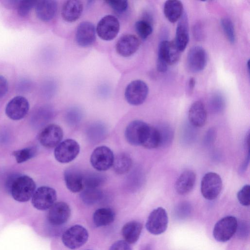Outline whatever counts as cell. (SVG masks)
<instances>
[{"label":"cell","instance_id":"cell-17","mask_svg":"<svg viewBox=\"0 0 250 250\" xmlns=\"http://www.w3.org/2000/svg\"><path fill=\"white\" fill-rule=\"evenodd\" d=\"M140 42L137 37L132 34L121 36L116 42L115 49L120 56L127 58L135 53L139 48Z\"/></svg>","mask_w":250,"mask_h":250},{"label":"cell","instance_id":"cell-31","mask_svg":"<svg viewBox=\"0 0 250 250\" xmlns=\"http://www.w3.org/2000/svg\"><path fill=\"white\" fill-rule=\"evenodd\" d=\"M135 29L137 34L143 40L147 39L153 31L151 22L144 19L136 22Z\"/></svg>","mask_w":250,"mask_h":250},{"label":"cell","instance_id":"cell-18","mask_svg":"<svg viewBox=\"0 0 250 250\" xmlns=\"http://www.w3.org/2000/svg\"><path fill=\"white\" fill-rule=\"evenodd\" d=\"M181 52L174 41H163L159 46L158 59L172 65L179 60Z\"/></svg>","mask_w":250,"mask_h":250},{"label":"cell","instance_id":"cell-33","mask_svg":"<svg viewBox=\"0 0 250 250\" xmlns=\"http://www.w3.org/2000/svg\"><path fill=\"white\" fill-rule=\"evenodd\" d=\"M221 24L228 40L231 43H233L235 41L236 36L232 21L229 18L225 17L221 20Z\"/></svg>","mask_w":250,"mask_h":250},{"label":"cell","instance_id":"cell-25","mask_svg":"<svg viewBox=\"0 0 250 250\" xmlns=\"http://www.w3.org/2000/svg\"><path fill=\"white\" fill-rule=\"evenodd\" d=\"M143 229L142 224L136 221L126 223L122 229V234L126 243L132 244L139 239Z\"/></svg>","mask_w":250,"mask_h":250},{"label":"cell","instance_id":"cell-42","mask_svg":"<svg viewBox=\"0 0 250 250\" xmlns=\"http://www.w3.org/2000/svg\"><path fill=\"white\" fill-rule=\"evenodd\" d=\"M177 215L180 217L187 216L190 211V207L187 203H183L180 205L177 209Z\"/></svg>","mask_w":250,"mask_h":250},{"label":"cell","instance_id":"cell-8","mask_svg":"<svg viewBox=\"0 0 250 250\" xmlns=\"http://www.w3.org/2000/svg\"><path fill=\"white\" fill-rule=\"evenodd\" d=\"M168 221V216L165 209L162 207H158L153 210L149 214L146 227L150 233L159 235L166 230Z\"/></svg>","mask_w":250,"mask_h":250},{"label":"cell","instance_id":"cell-30","mask_svg":"<svg viewBox=\"0 0 250 250\" xmlns=\"http://www.w3.org/2000/svg\"><path fill=\"white\" fill-rule=\"evenodd\" d=\"M103 197V192L98 188H85L81 194L84 204L92 205L99 202Z\"/></svg>","mask_w":250,"mask_h":250},{"label":"cell","instance_id":"cell-21","mask_svg":"<svg viewBox=\"0 0 250 250\" xmlns=\"http://www.w3.org/2000/svg\"><path fill=\"white\" fill-rule=\"evenodd\" d=\"M64 180L67 188L74 193L82 191L84 187L83 175L75 168H68L64 172Z\"/></svg>","mask_w":250,"mask_h":250},{"label":"cell","instance_id":"cell-2","mask_svg":"<svg viewBox=\"0 0 250 250\" xmlns=\"http://www.w3.org/2000/svg\"><path fill=\"white\" fill-rule=\"evenodd\" d=\"M88 232L83 226L76 225L67 229L63 233L62 242L67 248L77 249L84 245L88 240Z\"/></svg>","mask_w":250,"mask_h":250},{"label":"cell","instance_id":"cell-35","mask_svg":"<svg viewBox=\"0 0 250 250\" xmlns=\"http://www.w3.org/2000/svg\"><path fill=\"white\" fill-rule=\"evenodd\" d=\"M37 1L35 0H20L17 6V11L19 15L21 17L27 16L32 8L35 6Z\"/></svg>","mask_w":250,"mask_h":250},{"label":"cell","instance_id":"cell-12","mask_svg":"<svg viewBox=\"0 0 250 250\" xmlns=\"http://www.w3.org/2000/svg\"><path fill=\"white\" fill-rule=\"evenodd\" d=\"M48 209L47 219L49 223L53 226L64 224L71 215L69 206L63 202H55Z\"/></svg>","mask_w":250,"mask_h":250},{"label":"cell","instance_id":"cell-32","mask_svg":"<svg viewBox=\"0 0 250 250\" xmlns=\"http://www.w3.org/2000/svg\"><path fill=\"white\" fill-rule=\"evenodd\" d=\"M104 181V177L99 173H90L83 175V184L85 188H98Z\"/></svg>","mask_w":250,"mask_h":250},{"label":"cell","instance_id":"cell-22","mask_svg":"<svg viewBox=\"0 0 250 250\" xmlns=\"http://www.w3.org/2000/svg\"><path fill=\"white\" fill-rule=\"evenodd\" d=\"M195 181L194 172L190 170H185L177 178L175 184V190L180 195L188 194L193 188Z\"/></svg>","mask_w":250,"mask_h":250},{"label":"cell","instance_id":"cell-26","mask_svg":"<svg viewBox=\"0 0 250 250\" xmlns=\"http://www.w3.org/2000/svg\"><path fill=\"white\" fill-rule=\"evenodd\" d=\"M164 13L166 18L170 22H176L183 14L182 2L178 0L166 1L164 6Z\"/></svg>","mask_w":250,"mask_h":250},{"label":"cell","instance_id":"cell-43","mask_svg":"<svg viewBox=\"0 0 250 250\" xmlns=\"http://www.w3.org/2000/svg\"><path fill=\"white\" fill-rule=\"evenodd\" d=\"M8 89V83L6 78L0 75V99L7 93Z\"/></svg>","mask_w":250,"mask_h":250},{"label":"cell","instance_id":"cell-7","mask_svg":"<svg viewBox=\"0 0 250 250\" xmlns=\"http://www.w3.org/2000/svg\"><path fill=\"white\" fill-rule=\"evenodd\" d=\"M80 147L77 141L67 139L59 144L54 150V156L61 163H68L74 160L78 155Z\"/></svg>","mask_w":250,"mask_h":250},{"label":"cell","instance_id":"cell-10","mask_svg":"<svg viewBox=\"0 0 250 250\" xmlns=\"http://www.w3.org/2000/svg\"><path fill=\"white\" fill-rule=\"evenodd\" d=\"M57 193L50 187L42 186L36 189L32 197V204L40 210L48 209L56 202Z\"/></svg>","mask_w":250,"mask_h":250},{"label":"cell","instance_id":"cell-4","mask_svg":"<svg viewBox=\"0 0 250 250\" xmlns=\"http://www.w3.org/2000/svg\"><path fill=\"white\" fill-rule=\"evenodd\" d=\"M237 225V219L234 216H228L221 219L213 228L214 239L221 242L228 241L236 233Z\"/></svg>","mask_w":250,"mask_h":250},{"label":"cell","instance_id":"cell-39","mask_svg":"<svg viewBox=\"0 0 250 250\" xmlns=\"http://www.w3.org/2000/svg\"><path fill=\"white\" fill-rule=\"evenodd\" d=\"M161 138V146L168 143L172 138L173 133L171 129L167 126H164L161 129L158 128Z\"/></svg>","mask_w":250,"mask_h":250},{"label":"cell","instance_id":"cell-47","mask_svg":"<svg viewBox=\"0 0 250 250\" xmlns=\"http://www.w3.org/2000/svg\"></svg>","mask_w":250,"mask_h":250},{"label":"cell","instance_id":"cell-6","mask_svg":"<svg viewBox=\"0 0 250 250\" xmlns=\"http://www.w3.org/2000/svg\"><path fill=\"white\" fill-rule=\"evenodd\" d=\"M222 188L221 177L215 172L207 173L203 177L201 183V192L203 196L208 200L216 199Z\"/></svg>","mask_w":250,"mask_h":250},{"label":"cell","instance_id":"cell-38","mask_svg":"<svg viewBox=\"0 0 250 250\" xmlns=\"http://www.w3.org/2000/svg\"><path fill=\"white\" fill-rule=\"evenodd\" d=\"M210 105L215 111L222 110L225 105V100L222 95L219 93L213 94L210 99Z\"/></svg>","mask_w":250,"mask_h":250},{"label":"cell","instance_id":"cell-37","mask_svg":"<svg viewBox=\"0 0 250 250\" xmlns=\"http://www.w3.org/2000/svg\"><path fill=\"white\" fill-rule=\"evenodd\" d=\"M105 2L114 11L119 14L125 12L128 6L127 0H106Z\"/></svg>","mask_w":250,"mask_h":250},{"label":"cell","instance_id":"cell-28","mask_svg":"<svg viewBox=\"0 0 250 250\" xmlns=\"http://www.w3.org/2000/svg\"><path fill=\"white\" fill-rule=\"evenodd\" d=\"M141 146L147 149H153L161 146V136L157 128L148 125Z\"/></svg>","mask_w":250,"mask_h":250},{"label":"cell","instance_id":"cell-13","mask_svg":"<svg viewBox=\"0 0 250 250\" xmlns=\"http://www.w3.org/2000/svg\"><path fill=\"white\" fill-rule=\"evenodd\" d=\"M29 104L24 97L17 96L12 99L5 108L6 115L13 120H19L24 118L28 112Z\"/></svg>","mask_w":250,"mask_h":250},{"label":"cell","instance_id":"cell-14","mask_svg":"<svg viewBox=\"0 0 250 250\" xmlns=\"http://www.w3.org/2000/svg\"><path fill=\"white\" fill-rule=\"evenodd\" d=\"M187 61L188 67L191 72H201L207 64V54L206 50L200 46H193L188 52Z\"/></svg>","mask_w":250,"mask_h":250},{"label":"cell","instance_id":"cell-15","mask_svg":"<svg viewBox=\"0 0 250 250\" xmlns=\"http://www.w3.org/2000/svg\"><path fill=\"white\" fill-rule=\"evenodd\" d=\"M96 29L90 21H83L77 26L75 40L78 45L86 47L92 45L96 40Z\"/></svg>","mask_w":250,"mask_h":250},{"label":"cell","instance_id":"cell-5","mask_svg":"<svg viewBox=\"0 0 250 250\" xmlns=\"http://www.w3.org/2000/svg\"><path fill=\"white\" fill-rule=\"evenodd\" d=\"M120 28L118 19L111 15L103 17L98 22L96 32L99 37L105 41H110L118 35Z\"/></svg>","mask_w":250,"mask_h":250},{"label":"cell","instance_id":"cell-29","mask_svg":"<svg viewBox=\"0 0 250 250\" xmlns=\"http://www.w3.org/2000/svg\"><path fill=\"white\" fill-rule=\"evenodd\" d=\"M132 165V161L129 155L121 153L114 157L112 166L116 173L123 174L130 169Z\"/></svg>","mask_w":250,"mask_h":250},{"label":"cell","instance_id":"cell-9","mask_svg":"<svg viewBox=\"0 0 250 250\" xmlns=\"http://www.w3.org/2000/svg\"><path fill=\"white\" fill-rule=\"evenodd\" d=\"M114 159L112 151L107 146H102L95 148L90 160L95 169L102 171L108 170L112 166Z\"/></svg>","mask_w":250,"mask_h":250},{"label":"cell","instance_id":"cell-1","mask_svg":"<svg viewBox=\"0 0 250 250\" xmlns=\"http://www.w3.org/2000/svg\"><path fill=\"white\" fill-rule=\"evenodd\" d=\"M36 189L34 180L27 175H18L12 184L9 193L14 200L25 202L32 198Z\"/></svg>","mask_w":250,"mask_h":250},{"label":"cell","instance_id":"cell-16","mask_svg":"<svg viewBox=\"0 0 250 250\" xmlns=\"http://www.w3.org/2000/svg\"><path fill=\"white\" fill-rule=\"evenodd\" d=\"M148 125L140 120L130 122L125 130V137L128 143L133 146H141Z\"/></svg>","mask_w":250,"mask_h":250},{"label":"cell","instance_id":"cell-3","mask_svg":"<svg viewBox=\"0 0 250 250\" xmlns=\"http://www.w3.org/2000/svg\"><path fill=\"white\" fill-rule=\"evenodd\" d=\"M147 84L141 80L130 82L125 90V97L126 102L132 105L142 104L146 100L148 94Z\"/></svg>","mask_w":250,"mask_h":250},{"label":"cell","instance_id":"cell-19","mask_svg":"<svg viewBox=\"0 0 250 250\" xmlns=\"http://www.w3.org/2000/svg\"><path fill=\"white\" fill-rule=\"evenodd\" d=\"M35 7L38 18L42 21L48 22L55 16L58 9V3L55 0H42L37 1Z\"/></svg>","mask_w":250,"mask_h":250},{"label":"cell","instance_id":"cell-45","mask_svg":"<svg viewBox=\"0 0 250 250\" xmlns=\"http://www.w3.org/2000/svg\"><path fill=\"white\" fill-rule=\"evenodd\" d=\"M249 161H250V152L249 151L245 159L244 160L243 163L242 164V165L240 167L239 171L241 173H243L246 170L247 167L249 163Z\"/></svg>","mask_w":250,"mask_h":250},{"label":"cell","instance_id":"cell-41","mask_svg":"<svg viewBox=\"0 0 250 250\" xmlns=\"http://www.w3.org/2000/svg\"><path fill=\"white\" fill-rule=\"evenodd\" d=\"M109 250H132L129 244L124 240H119L114 242Z\"/></svg>","mask_w":250,"mask_h":250},{"label":"cell","instance_id":"cell-34","mask_svg":"<svg viewBox=\"0 0 250 250\" xmlns=\"http://www.w3.org/2000/svg\"><path fill=\"white\" fill-rule=\"evenodd\" d=\"M36 150L33 147H28L14 151L12 155L15 157L18 163H22L34 156Z\"/></svg>","mask_w":250,"mask_h":250},{"label":"cell","instance_id":"cell-36","mask_svg":"<svg viewBox=\"0 0 250 250\" xmlns=\"http://www.w3.org/2000/svg\"><path fill=\"white\" fill-rule=\"evenodd\" d=\"M237 199L239 203L244 206L250 205V186L246 185L238 192Z\"/></svg>","mask_w":250,"mask_h":250},{"label":"cell","instance_id":"cell-20","mask_svg":"<svg viewBox=\"0 0 250 250\" xmlns=\"http://www.w3.org/2000/svg\"><path fill=\"white\" fill-rule=\"evenodd\" d=\"M83 4L82 1L70 0L66 1L61 10L62 17L67 22H73L78 20L83 11Z\"/></svg>","mask_w":250,"mask_h":250},{"label":"cell","instance_id":"cell-40","mask_svg":"<svg viewBox=\"0 0 250 250\" xmlns=\"http://www.w3.org/2000/svg\"><path fill=\"white\" fill-rule=\"evenodd\" d=\"M238 223L237 229V235L241 238L246 237L249 234V229L248 225L245 222Z\"/></svg>","mask_w":250,"mask_h":250},{"label":"cell","instance_id":"cell-27","mask_svg":"<svg viewBox=\"0 0 250 250\" xmlns=\"http://www.w3.org/2000/svg\"><path fill=\"white\" fill-rule=\"evenodd\" d=\"M115 214L110 208H98L93 213V220L97 227L106 226L111 224L114 220Z\"/></svg>","mask_w":250,"mask_h":250},{"label":"cell","instance_id":"cell-11","mask_svg":"<svg viewBox=\"0 0 250 250\" xmlns=\"http://www.w3.org/2000/svg\"><path fill=\"white\" fill-rule=\"evenodd\" d=\"M63 130L58 125L51 124L45 127L40 132L39 140L46 148L56 147L63 138Z\"/></svg>","mask_w":250,"mask_h":250},{"label":"cell","instance_id":"cell-24","mask_svg":"<svg viewBox=\"0 0 250 250\" xmlns=\"http://www.w3.org/2000/svg\"><path fill=\"white\" fill-rule=\"evenodd\" d=\"M189 41L188 25L186 14H183L179 20L176 30L174 41L176 45L181 52L183 51L188 44Z\"/></svg>","mask_w":250,"mask_h":250},{"label":"cell","instance_id":"cell-23","mask_svg":"<svg viewBox=\"0 0 250 250\" xmlns=\"http://www.w3.org/2000/svg\"><path fill=\"white\" fill-rule=\"evenodd\" d=\"M207 111L203 103L196 101L190 106L188 113L190 123L195 127H201L205 125L207 121Z\"/></svg>","mask_w":250,"mask_h":250},{"label":"cell","instance_id":"cell-44","mask_svg":"<svg viewBox=\"0 0 250 250\" xmlns=\"http://www.w3.org/2000/svg\"><path fill=\"white\" fill-rule=\"evenodd\" d=\"M193 35L197 40L200 41L202 40L203 37V30L201 25L199 23L195 24L193 27Z\"/></svg>","mask_w":250,"mask_h":250},{"label":"cell","instance_id":"cell-46","mask_svg":"<svg viewBox=\"0 0 250 250\" xmlns=\"http://www.w3.org/2000/svg\"><path fill=\"white\" fill-rule=\"evenodd\" d=\"M195 79H194V78H190L188 81V91L190 92H191L194 87H195Z\"/></svg>","mask_w":250,"mask_h":250}]
</instances>
